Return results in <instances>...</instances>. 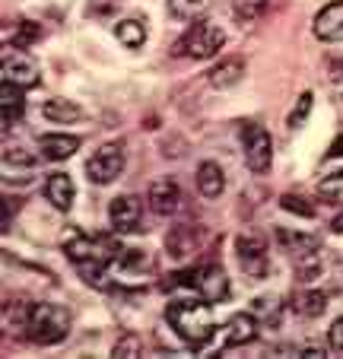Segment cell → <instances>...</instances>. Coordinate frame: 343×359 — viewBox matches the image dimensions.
Returning <instances> with one entry per match:
<instances>
[{
	"mask_svg": "<svg viewBox=\"0 0 343 359\" xmlns=\"http://www.w3.org/2000/svg\"><path fill=\"white\" fill-rule=\"evenodd\" d=\"M251 315H255L261 325L267 327H276L283 318V299L280 296H261L251 302Z\"/></svg>",
	"mask_w": 343,
	"mask_h": 359,
	"instance_id": "obj_22",
	"label": "cell"
},
{
	"mask_svg": "<svg viewBox=\"0 0 343 359\" xmlns=\"http://www.w3.org/2000/svg\"><path fill=\"white\" fill-rule=\"evenodd\" d=\"M45 197L54 210H61V213L70 210V203H74V182H70L67 172H51L45 178Z\"/></svg>",
	"mask_w": 343,
	"mask_h": 359,
	"instance_id": "obj_15",
	"label": "cell"
},
{
	"mask_svg": "<svg viewBox=\"0 0 343 359\" xmlns=\"http://www.w3.org/2000/svg\"><path fill=\"white\" fill-rule=\"evenodd\" d=\"M242 76H245V61L238 55H229L207 74V83L213 89H229V86H236Z\"/></svg>",
	"mask_w": 343,
	"mask_h": 359,
	"instance_id": "obj_18",
	"label": "cell"
},
{
	"mask_svg": "<svg viewBox=\"0 0 343 359\" xmlns=\"http://www.w3.org/2000/svg\"><path fill=\"white\" fill-rule=\"evenodd\" d=\"M147 201H149V207H153V213H159V217H172V213H178V207H182L184 191L175 178L166 175V178H156V182L149 184Z\"/></svg>",
	"mask_w": 343,
	"mask_h": 359,
	"instance_id": "obj_9",
	"label": "cell"
},
{
	"mask_svg": "<svg viewBox=\"0 0 343 359\" xmlns=\"http://www.w3.org/2000/svg\"><path fill=\"white\" fill-rule=\"evenodd\" d=\"M330 344H334L337 350H343V318H337L334 325H330Z\"/></svg>",
	"mask_w": 343,
	"mask_h": 359,
	"instance_id": "obj_34",
	"label": "cell"
},
{
	"mask_svg": "<svg viewBox=\"0 0 343 359\" xmlns=\"http://www.w3.org/2000/svg\"><path fill=\"white\" fill-rule=\"evenodd\" d=\"M114 39L121 41L124 48H140L147 41V29H143L140 20H121L114 26Z\"/></svg>",
	"mask_w": 343,
	"mask_h": 359,
	"instance_id": "obj_25",
	"label": "cell"
},
{
	"mask_svg": "<svg viewBox=\"0 0 343 359\" xmlns=\"http://www.w3.org/2000/svg\"><path fill=\"white\" fill-rule=\"evenodd\" d=\"M22 334L39 346L64 344L70 334V312L54 302H32V312L22 325Z\"/></svg>",
	"mask_w": 343,
	"mask_h": 359,
	"instance_id": "obj_3",
	"label": "cell"
},
{
	"mask_svg": "<svg viewBox=\"0 0 343 359\" xmlns=\"http://www.w3.org/2000/svg\"><path fill=\"white\" fill-rule=\"evenodd\" d=\"M318 197H321V201H340L343 197V172H334V175L321 178V184H318Z\"/></svg>",
	"mask_w": 343,
	"mask_h": 359,
	"instance_id": "obj_29",
	"label": "cell"
},
{
	"mask_svg": "<svg viewBox=\"0 0 343 359\" xmlns=\"http://www.w3.org/2000/svg\"><path fill=\"white\" fill-rule=\"evenodd\" d=\"M197 242H201V232H197V226H191V223H178V226H172L168 229V236H166V248H168V255L172 258H191L194 255V248H197Z\"/></svg>",
	"mask_w": 343,
	"mask_h": 359,
	"instance_id": "obj_13",
	"label": "cell"
},
{
	"mask_svg": "<svg viewBox=\"0 0 343 359\" xmlns=\"http://www.w3.org/2000/svg\"><path fill=\"white\" fill-rule=\"evenodd\" d=\"M222 188H226V175L216 163H201L197 165V191L203 197H220Z\"/></svg>",
	"mask_w": 343,
	"mask_h": 359,
	"instance_id": "obj_20",
	"label": "cell"
},
{
	"mask_svg": "<svg viewBox=\"0 0 343 359\" xmlns=\"http://www.w3.org/2000/svg\"><path fill=\"white\" fill-rule=\"evenodd\" d=\"M242 149H245V163L255 175H264L274 163V143H270V134L261 128V124H245L242 128Z\"/></svg>",
	"mask_w": 343,
	"mask_h": 359,
	"instance_id": "obj_6",
	"label": "cell"
},
{
	"mask_svg": "<svg viewBox=\"0 0 343 359\" xmlns=\"http://www.w3.org/2000/svg\"><path fill=\"white\" fill-rule=\"evenodd\" d=\"M64 251H67V258L74 261V267L93 286L102 283L105 271L114 264V258L121 255V251H118V242H114L112 236H83V232H76L74 238H67Z\"/></svg>",
	"mask_w": 343,
	"mask_h": 359,
	"instance_id": "obj_2",
	"label": "cell"
},
{
	"mask_svg": "<svg viewBox=\"0 0 343 359\" xmlns=\"http://www.w3.org/2000/svg\"><path fill=\"white\" fill-rule=\"evenodd\" d=\"M276 7H280V0H232V13L248 22L261 20V16H267Z\"/></svg>",
	"mask_w": 343,
	"mask_h": 359,
	"instance_id": "obj_24",
	"label": "cell"
},
{
	"mask_svg": "<svg viewBox=\"0 0 343 359\" xmlns=\"http://www.w3.org/2000/svg\"><path fill=\"white\" fill-rule=\"evenodd\" d=\"M35 165V156H29L26 149H20V147H7L4 149V172H13V169H22V172H29Z\"/></svg>",
	"mask_w": 343,
	"mask_h": 359,
	"instance_id": "obj_27",
	"label": "cell"
},
{
	"mask_svg": "<svg viewBox=\"0 0 343 359\" xmlns=\"http://www.w3.org/2000/svg\"><path fill=\"white\" fill-rule=\"evenodd\" d=\"M41 115H45L48 121H54V124H74V121H80L83 118V109L76 105V102H70V99H51V102H45Z\"/></svg>",
	"mask_w": 343,
	"mask_h": 359,
	"instance_id": "obj_21",
	"label": "cell"
},
{
	"mask_svg": "<svg viewBox=\"0 0 343 359\" xmlns=\"http://www.w3.org/2000/svg\"><path fill=\"white\" fill-rule=\"evenodd\" d=\"M80 137L74 134H45L39 140V149H41V156L51 159V163H64V159H70L80 149Z\"/></svg>",
	"mask_w": 343,
	"mask_h": 359,
	"instance_id": "obj_16",
	"label": "cell"
},
{
	"mask_svg": "<svg viewBox=\"0 0 343 359\" xmlns=\"http://www.w3.org/2000/svg\"><path fill=\"white\" fill-rule=\"evenodd\" d=\"M118 7V0H93V4H89V13L93 16H105V13H112V10Z\"/></svg>",
	"mask_w": 343,
	"mask_h": 359,
	"instance_id": "obj_33",
	"label": "cell"
},
{
	"mask_svg": "<svg viewBox=\"0 0 343 359\" xmlns=\"http://www.w3.org/2000/svg\"><path fill=\"white\" fill-rule=\"evenodd\" d=\"M315 35L321 41H328V45L343 41V0L328 4V7L315 16Z\"/></svg>",
	"mask_w": 343,
	"mask_h": 359,
	"instance_id": "obj_12",
	"label": "cell"
},
{
	"mask_svg": "<svg viewBox=\"0 0 343 359\" xmlns=\"http://www.w3.org/2000/svg\"><path fill=\"white\" fill-rule=\"evenodd\" d=\"M257 327H261V321H257L251 312L232 315V318H229V325H226V346H245V344H251V340L257 337Z\"/></svg>",
	"mask_w": 343,
	"mask_h": 359,
	"instance_id": "obj_17",
	"label": "cell"
},
{
	"mask_svg": "<svg viewBox=\"0 0 343 359\" xmlns=\"http://www.w3.org/2000/svg\"><path fill=\"white\" fill-rule=\"evenodd\" d=\"M330 232H343V213H337V217L330 219Z\"/></svg>",
	"mask_w": 343,
	"mask_h": 359,
	"instance_id": "obj_35",
	"label": "cell"
},
{
	"mask_svg": "<svg viewBox=\"0 0 343 359\" xmlns=\"http://www.w3.org/2000/svg\"><path fill=\"white\" fill-rule=\"evenodd\" d=\"M0 74H4V83H13L20 89H35L39 86V64L26 55H7L4 64H0Z\"/></svg>",
	"mask_w": 343,
	"mask_h": 359,
	"instance_id": "obj_10",
	"label": "cell"
},
{
	"mask_svg": "<svg viewBox=\"0 0 343 359\" xmlns=\"http://www.w3.org/2000/svg\"><path fill=\"white\" fill-rule=\"evenodd\" d=\"M276 245H280L283 255H290L292 261L318 251V238L309 236V232H299V229H276Z\"/></svg>",
	"mask_w": 343,
	"mask_h": 359,
	"instance_id": "obj_14",
	"label": "cell"
},
{
	"mask_svg": "<svg viewBox=\"0 0 343 359\" xmlns=\"http://www.w3.org/2000/svg\"><path fill=\"white\" fill-rule=\"evenodd\" d=\"M39 39H41L39 22H20V26H16V32L10 35V45H13V48H29V45H35Z\"/></svg>",
	"mask_w": 343,
	"mask_h": 359,
	"instance_id": "obj_28",
	"label": "cell"
},
{
	"mask_svg": "<svg viewBox=\"0 0 343 359\" xmlns=\"http://www.w3.org/2000/svg\"><path fill=\"white\" fill-rule=\"evenodd\" d=\"M280 203H283V210L299 213V217H315V207H309V201H302V197H296V194H286Z\"/></svg>",
	"mask_w": 343,
	"mask_h": 359,
	"instance_id": "obj_32",
	"label": "cell"
},
{
	"mask_svg": "<svg viewBox=\"0 0 343 359\" xmlns=\"http://www.w3.org/2000/svg\"><path fill=\"white\" fill-rule=\"evenodd\" d=\"M236 261L248 277L267 273V238L261 229H242L236 236Z\"/></svg>",
	"mask_w": 343,
	"mask_h": 359,
	"instance_id": "obj_5",
	"label": "cell"
},
{
	"mask_svg": "<svg viewBox=\"0 0 343 359\" xmlns=\"http://www.w3.org/2000/svg\"><path fill=\"white\" fill-rule=\"evenodd\" d=\"M22 111H26V89L4 83L0 86V118H4V124H13Z\"/></svg>",
	"mask_w": 343,
	"mask_h": 359,
	"instance_id": "obj_19",
	"label": "cell"
},
{
	"mask_svg": "<svg viewBox=\"0 0 343 359\" xmlns=\"http://www.w3.org/2000/svg\"><path fill=\"white\" fill-rule=\"evenodd\" d=\"M166 7L175 20H197L207 7V0H166Z\"/></svg>",
	"mask_w": 343,
	"mask_h": 359,
	"instance_id": "obj_26",
	"label": "cell"
},
{
	"mask_svg": "<svg viewBox=\"0 0 343 359\" xmlns=\"http://www.w3.org/2000/svg\"><path fill=\"white\" fill-rule=\"evenodd\" d=\"M226 45V32H222L216 22L210 20H194L188 26V32L182 35V41L175 45V55L194 57V61H203V57H213L220 48Z\"/></svg>",
	"mask_w": 343,
	"mask_h": 359,
	"instance_id": "obj_4",
	"label": "cell"
},
{
	"mask_svg": "<svg viewBox=\"0 0 343 359\" xmlns=\"http://www.w3.org/2000/svg\"><path fill=\"white\" fill-rule=\"evenodd\" d=\"M210 305L213 302H207V299H172L166 309V321L188 346H203L210 344L216 331Z\"/></svg>",
	"mask_w": 343,
	"mask_h": 359,
	"instance_id": "obj_1",
	"label": "cell"
},
{
	"mask_svg": "<svg viewBox=\"0 0 343 359\" xmlns=\"http://www.w3.org/2000/svg\"><path fill=\"white\" fill-rule=\"evenodd\" d=\"M112 356L124 359V356H140V337H134V334H124L118 344H114Z\"/></svg>",
	"mask_w": 343,
	"mask_h": 359,
	"instance_id": "obj_31",
	"label": "cell"
},
{
	"mask_svg": "<svg viewBox=\"0 0 343 359\" xmlns=\"http://www.w3.org/2000/svg\"><path fill=\"white\" fill-rule=\"evenodd\" d=\"M124 169V147L121 143H105L86 159V175L93 184H112Z\"/></svg>",
	"mask_w": 343,
	"mask_h": 359,
	"instance_id": "obj_7",
	"label": "cell"
},
{
	"mask_svg": "<svg viewBox=\"0 0 343 359\" xmlns=\"http://www.w3.org/2000/svg\"><path fill=\"white\" fill-rule=\"evenodd\" d=\"M311 102H315V95H311V93H302L296 99V109H292V115H290V128L292 130L302 128V121L311 115Z\"/></svg>",
	"mask_w": 343,
	"mask_h": 359,
	"instance_id": "obj_30",
	"label": "cell"
},
{
	"mask_svg": "<svg viewBox=\"0 0 343 359\" xmlns=\"http://www.w3.org/2000/svg\"><path fill=\"white\" fill-rule=\"evenodd\" d=\"M188 286L207 302H222L229 299L232 286H229V277L220 264H203L197 271H188Z\"/></svg>",
	"mask_w": 343,
	"mask_h": 359,
	"instance_id": "obj_8",
	"label": "cell"
},
{
	"mask_svg": "<svg viewBox=\"0 0 343 359\" xmlns=\"http://www.w3.org/2000/svg\"><path fill=\"white\" fill-rule=\"evenodd\" d=\"M292 305H296V315H302V318H318L328 309V296L321 290H305L292 299Z\"/></svg>",
	"mask_w": 343,
	"mask_h": 359,
	"instance_id": "obj_23",
	"label": "cell"
},
{
	"mask_svg": "<svg viewBox=\"0 0 343 359\" xmlns=\"http://www.w3.org/2000/svg\"><path fill=\"white\" fill-rule=\"evenodd\" d=\"M140 213L143 207L134 194H121L108 203V219H112V226L118 232H134L140 226Z\"/></svg>",
	"mask_w": 343,
	"mask_h": 359,
	"instance_id": "obj_11",
	"label": "cell"
},
{
	"mask_svg": "<svg viewBox=\"0 0 343 359\" xmlns=\"http://www.w3.org/2000/svg\"><path fill=\"white\" fill-rule=\"evenodd\" d=\"M330 156H343V137L334 143V147H330Z\"/></svg>",
	"mask_w": 343,
	"mask_h": 359,
	"instance_id": "obj_36",
	"label": "cell"
}]
</instances>
